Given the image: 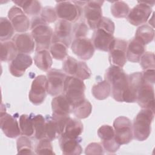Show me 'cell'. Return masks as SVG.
<instances>
[{
	"mask_svg": "<svg viewBox=\"0 0 155 155\" xmlns=\"http://www.w3.org/2000/svg\"><path fill=\"white\" fill-rule=\"evenodd\" d=\"M105 80L111 85L113 97L117 102L125 101L128 90V75L121 67L111 65L106 70Z\"/></svg>",
	"mask_w": 155,
	"mask_h": 155,
	"instance_id": "cell-1",
	"label": "cell"
},
{
	"mask_svg": "<svg viewBox=\"0 0 155 155\" xmlns=\"http://www.w3.org/2000/svg\"><path fill=\"white\" fill-rule=\"evenodd\" d=\"M31 35L35 42L36 51L47 50L51 44L52 28L41 16L32 18L30 24Z\"/></svg>",
	"mask_w": 155,
	"mask_h": 155,
	"instance_id": "cell-2",
	"label": "cell"
},
{
	"mask_svg": "<svg viewBox=\"0 0 155 155\" xmlns=\"http://www.w3.org/2000/svg\"><path fill=\"white\" fill-rule=\"evenodd\" d=\"M154 116V111L147 108H142L137 113L132 125L133 136L135 139L143 141L149 137Z\"/></svg>",
	"mask_w": 155,
	"mask_h": 155,
	"instance_id": "cell-3",
	"label": "cell"
},
{
	"mask_svg": "<svg viewBox=\"0 0 155 155\" xmlns=\"http://www.w3.org/2000/svg\"><path fill=\"white\" fill-rule=\"evenodd\" d=\"M87 1H58L55 7L57 16L70 23L79 19Z\"/></svg>",
	"mask_w": 155,
	"mask_h": 155,
	"instance_id": "cell-4",
	"label": "cell"
},
{
	"mask_svg": "<svg viewBox=\"0 0 155 155\" xmlns=\"http://www.w3.org/2000/svg\"><path fill=\"white\" fill-rule=\"evenodd\" d=\"M85 85L82 80L72 76H67L64 85L63 94L72 107L85 99Z\"/></svg>",
	"mask_w": 155,
	"mask_h": 155,
	"instance_id": "cell-5",
	"label": "cell"
},
{
	"mask_svg": "<svg viewBox=\"0 0 155 155\" xmlns=\"http://www.w3.org/2000/svg\"><path fill=\"white\" fill-rule=\"evenodd\" d=\"M114 137L120 145L130 143L133 137L132 123L130 119L125 116H119L113 122Z\"/></svg>",
	"mask_w": 155,
	"mask_h": 155,
	"instance_id": "cell-6",
	"label": "cell"
},
{
	"mask_svg": "<svg viewBox=\"0 0 155 155\" xmlns=\"http://www.w3.org/2000/svg\"><path fill=\"white\" fill-rule=\"evenodd\" d=\"M138 3L130 10L127 16L128 22L134 26L143 25L148 21L152 13L151 7L154 5V1H138Z\"/></svg>",
	"mask_w": 155,
	"mask_h": 155,
	"instance_id": "cell-7",
	"label": "cell"
},
{
	"mask_svg": "<svg viewBox=\"0 0 155 155\" xmlns=\"http://www.w3.org/2000/svg\"><path fill=\"white\" fill-rule=\"evenodd\" d=\"M128 42L124 39L114 38L109 47L108 59L111 65L122 68L127 62Z\"/></svg>",
	"mask_w": 155,
	"mask_h": 155,
	"instance_id": "cell-8",
	"label": "cell"
},
{
	"mask_svg": "<svg viewBox=\"0 0 155 155\" xmlns=\"http://www.w3.org/2000/svg\"><path fill=\"white\" fill-rule=\"evenodd\" d=\"M104 2V1H88L84 7V17L88 27L91 30H94L97 28L103 17L101 7Z\"/></svg>",
	"mask_w": 155,
	"mask_h": 155,
	"instance_id": "cell-9",
	"label": "cell"
},
{
	"mask_svg": "<svg viewBox=\"0 0 155 155\" xmlns=\"http://www.w3.org/2000/svg\"><path fill=\"white\" fill-rule=\"evenodd\" d=\"M47 93V78L44 75L36 76L32 82L28 94L30 101L35 105H39L44 101Z\"/></svg>",
	"mask_w": 155,
	"mask_h": 155,
	"instance_id": "cell-10",
	"label": "cell"
},
{
	"mask_svg": "<svg viewBox=\"0 0 155 155\" xmlns=\"http://www.w3.org/2000/svg\"><path fill=\"white\" fill-rule=\"evenodd\" d=\"M66 77V74L61 70L51 68L47 71V93L53 96H58L63 93Z\"/></svg>",
	"mask_w": 155,
	"mask_h": 155,
	"instance_id": "cell-11",
	"label": "cell"
},
{
	"mask_svg": "<svg viewBox=\"0 0 155 155\" xmlns=\"http://www.w3.org/2000/svg\"><path fill=\"white\" fill-rule=\"evenodd\" d=\"M136 102L142 108L154 111V91L152 84L142 80L137 91Z\"/></svg>",
	"mask_w": 155,
	"mask_h": 155,
	"instance_id": "cell-12",
	"label": "cell"
},
{
	"mask_svg": "<svg viewBox=\"0 0 155 155\" xmlns=\"http://www.w3.org/2000/svg\"><path fill=\"white\" fill-rule=\"evenodd\" d=\"M73 53L82 60H88L94 54L95 48L92 41L86 37L74 39L71 44Z\"/></svg>",
	"mask_w": 155,
	"mask_h": 155,
	"instance_id": "cell-13",
	"label": "cell"
},
{
	"mask_svg": "<svg viewBox=\"0 0 155 155\" xmlns=\"http://www.w3.org/2000/svg\"><path fill=\"white\" fill-rule=\"evenodd\" d=\"M8 18L15 30L19 33L27 31L30 28V22L23 10L17 5L10 8L8 12Z\"/></svg>",
	"mask_w": 155,
	"mask_h": 155,
	"instance_id": "cell-14",
	"label": "cell"
},
{
	"mask_svg": "<svg viewBox=\"0 0 155 155\" xmlns=\"http://www.w3.org/2000/svg\"><path fill=\"white\" fill-rule=\"evenodd\" d=\"M97 135L101 140L102 145L105 150L110 153L116 152L120 145L114 137L113 127L109 125H104L97 130Z\"/></svg>",
	"mask_w": 155,
	"mask_h": 155,
	"instance_id": "cell-15",
	"label": "cell"
},
{
	"mask_svg": "<svg viewBox=\"0 0 155 155\" xmlns=\"http://www.w3.org/2000/svg\"><path fill=\"white\" fill-rule=\"evenodd\" d=\"M72 34L71 23L60 19L55 24L51 42H60L68 47L71 44Z\"/></svg>",
	"mask_w": 155,
	"mask_h": 155,
	"instance_id": "cell-16",
	"label": "cell"
},
{
	"mask_svg": "<svg viewBox=\"0 0 155 155\" xmlns=\"http://www.w3.org/2000/svg\"><path fill=\"white\" fill-rule=\"evenodd\" d=\"M113 34L105 28L97 27L92 36V42L94 48L100 51H108L109 47L114 39Z\"/></svg>",
	"mask_w": 155,
	"mask_h": 155,
	"instance_id": "cell-17",
	"label": "cell"
},
{
	"mask_svg": "<svg viewBox=\"0 0 155 155\" xmlns=\"http://www.w3.org/2000/svg\"><path fill=\"white\" fill-rule=\"evenodd\" d=\"M0 126L4 134L9 138H15L21 134L17 120L5 111L1 112Z\"/></svg>",
	"mask_w": 155,
	"mask_h": 155,
	"instance_id": "cell-18",
	"label": "cell"
},
{
	"mask_svg": "<svg viewBox=\"0 0 155 155\" xmlns=\"http://www.w3.org/2000/svg\"><path fill=\"white\" fill-rule=\"evenodd\" d=\"M33 59L28 54L19 53L9 65L10 73L16 77L23 76L26 70L31 65Z\"/></svg>",
	"mask_w": 155,
	"mask_h": 155,
	"instance_id": "cell-19",
	"label": "cell"
},
{
	"mask_svg": "<svg viewBox=\"0 0 155 155\" xmlns=\"http://www.w3.org/2000/svg\"><path fill=\"white\" fill-rule=\"evenodd\" d=\"M52 116L68 117L72 105L64 94L56 96L51 101Z\"/></svg>",
	"mask_w": 155,
	"mask_h": 155,
	"instance_id": "cell-20",
	"label": "cell"
},
{
	"mask_svg": "<svg viewBox=\"0 0 155 155\" xmlns=\"http://www.w3.org/2000/svg\"><path fill=\"white\" fill-rule=\"evenodd\" d=\"M19 53L24 54L31 53L35 48V42L31 34L22 33L15 35L12 38Z\"/></svg>",
	"mask_w": 155,
	"mask_h": 155,
	"instance_id": "cell-21",
	"label": "cell"
},
{
	"mask_svg": "<svg viewBox=\"0 0 155 155\" xmlns=\"http://www.w3.org/2000/svg\"><path fill=\"white\" fill-rule=\"evenodd\" d=\"M59 139V146L62 154L65 155H79L82 153V148L79 138H73L61 134Z\"/></svg>",
	"mask_w": 155,
	"mask_h": 155,
	"instance_id": "cell-22",
	"label": "cell"
},
{
	"mask_svg": "<svg viewBox=\"0 0 155 155\" xmlns=\"http://www.w3.org/2000/svg\"><path fill=\"white\" fill-rule=\"evenodd\" d=\"M145 45L137 39L134 38L128 43L127 59L131 62H138L145 53Z\"/></svg>",
	"mask_w": 155,
	"mask_h": 155,
	"instance_id": "cell-23",
	"label": "cell"
},
{
	"mask_svg": "<svg viewBox=\"0 0 155 155\" xmlns=\"http://www.w3.org/2000/svg\"><path fill=\"white\" fill-rule=\"evenodd\" d=\"M128 90L124 102L132 103L136 102L137 91L143 78L141 72H135L128 75Z\"/></svg>",
	"mask_w": 155,
	"mask_h": 155,
	"instance_id": "cell-24",
	"label": "cell"
},
{
	"mask_svg": "<svg viewBox=\"0 0 155 155\" xmlns=\"http://www.w3.org/2000/svg\"><path fill=\"white\" fill-rule=\"evenodd\" d=\"M16 5L20 7L23 12L31 16L39 15L42 10L41 4L36 0H16L13 1Z\"/></svg>",
	"mask_w": 155,
	"mask_h": 155,
	"instance_id": "cell-25",
	"label": "cell"
},
{
	"mask_svg": "<svg viewBox=\"0 0 155 155\" xmlns=\"http://www.w3.org/2000/svg\"><path fill=\"white\" fill-rule=\"evenodd\" d=\"M35 64L40 70L45 71H48L53 63L50 53L47 50L36 51L34 56Z\"/></svg>",
	"mask_w": 155,
	"mask_h": 155,
	"instance_id": "cell-26",
	"label": "cell"
},
{
	"mask_svg": "<svg viewBox=\"0 0 155 155\" xmlns=\"http://www.w3.org/2000/svg\"><path fill=\"white\" fill-rule=\"evenodd\" d=\"M83 124L80 120L70 117L62 134L73 138H79V136L83 132Z\"/></svg>",
	"mask_w": 155,
	"mask_h": 155,
	"instance_id": "cell-27",
	"label": "cell"
},
{
	"mask_svg": "<svg viewBox=\"0 0 155 155\" xmlns=\"http://www.w3.org/2000/svg\"><path fill=\"white\" fill-rule=\"evenodd\" d=\"M18 50L13 41L1 42V61H12L16 56Z\"/></svg>",
	"mask_w": 155,
	"mask_h": 155,
	"instance_id": "cell-28",
	"label": "cell"
},
{
	"mask_svg": "<svg viewBox=\"0 0 155 155\" xmlns=\"http://www.w3.org/2000/svg\"><path fill=\"white\" fill-rule=\"evenodd\" d=\"M111 91V85L106 80L98 82L93 86L91 89L93 96L98 100L105 99L110 96Z\"/></svg>",
	"mask_w": 155,
	"mask_h": 155,
	"instance_id": "cell-29",
	"label": "cell"
},
{
	"mask_svg": "<svg viewBox=\"0 0 155 155\" xmlns=\"http://www.w3.org/2000/svg\"><path fill=\"white\" fill-rule=\"evenodd\" d=\"M154 36V28L148 25L143 24L138 27L136 31L134 38L139 40L145 45L153 40Z\"/></svg>",
	"mask_w": 155,
	"mask_h": 155,
	"instance_id": "cell-30",
	"label": "cell"
},
{
	"mask_svg": "<svg viewBox=\"0 0 155 155\" xmlns=\"http://www.w3.org/2000/svg\"><path fill=\"white\" fill-rule=\"evenodd\" d=\"M33 127L34 136L38 139H45V129H46V119L41 114H36L31 116Z\"/></svg>",
	"mask_w": 155,
	"mask_h": 155,
	"instance_id": "cell-31",
	"label": "cell"
},
{
	"mask_svg": "<svg viewBox=\"0 0 155 155\" xmlns=\"http://www.w3.org/2000/svg\"><path fill=\"white\" fill-rule=\"evenodd\" d=\"M74 115L78 119H85L88 117L92 111V105L86 99L72 107Z\"/></svg>",
	"mask_w": 155,
	"mask_h": 155,
	"instance_id": "cell-32",
	"label": "cell"
},
{
	"mask_svg": "<svg viewBox=\"0 0 155 155\" xmlns=\"http://www.w3.org/2000/svg\"><path fill=\"white\" fill-rule=\"evenodd\" d=\"M19 125L21 131V134L31 137L34 134L35 130L31 115L22 114L19 117Z\"/></svg>",
	"mask_w": 155,
	"mask_h": 155,
	"instance_id": "cell-33",
	"label": "cell"
},
{
	"mask_svg": "<svg viewBox=\"0 0 155 155\" xmlns=\"http://www.w3.org/2000/svg\"><path fill=\"white\" fill-rule=\"evenodd\" d=\"M14 28L9 19L7 18H0V41L1 42L7 41L14 34Z\"/></svg>",
	"mask_w": 155,
	"mask_h": 155,
	"instance_id": "cell-34",
	"label": "cell"
},
{
	"mask_svg": "<svg viewBox=\"0 0 155 155\" xmlns=\"http://www.w3.org/2000/svg\"><path fill=\"white\" fill-rule=\"evenodd\" d=\"M68 47L60 42H52L50 47V52L51 56L59 61L64 60L68 53Z\"/></svg>",
	"mask_w": 155,
	"mask_h": 155,
	"instance_id": "cell-35",
	"label": "cell"
},
{
	"mask_svg": "<svg viewBox=\"0 0 155 155\" xmlns=\"http://www.w3.org/2000/svg\"><path fill=\"white\" fill-rule=\"evenodd\" d=\"M130 11V7L124 1H114L111 5V13L116 18H124L127 17Z\"/></svg>",
	"mask_w": 155,
	"mask_h": 155,
	"instance_id": "cell-36",
	"label": "cell"
},
{
	"mask_svg": "<svg viewBox=\"0 0 155 155\" xmlns=\"http://www.w3.org/2000/svg\"><path fill=\"white\" fill-rule=\"evenodd\" d=\"M16 147L18 154H33V147L31 140L28 136H22L19 137L16 141Z\"/></svg>",
	"mask_w": 155,
	"mask_h": 155,
	"instance_id": "cell-37",
	"label": "cell"
},
{
	"mask_svg": "<svg viewBox=\"0 0 155 155\" xmlns=\"http://www.w3.org/2000/svg\"><path fill=\"white\" fill-rule=\"evenodd\" d=\"M79 65V61H77L75 58L67 56V58L64 60L62 64V69L65 74L68 76H76L78 71Z\"/></svg>",
	"mask_w": 155,
	"mask_h": 155,
	"instance_id": "cell-38",
	"label": "cell"
},
{
	"mask_svg": "<svg viewBox=\"0 0 155 155\" xmlns=\"http://www.w3.org/2000/svg\"><path fill=\"white\" fill-rule=\"evenodd\" d=\"M46 119V129H45V139L52 141L54 140L58 135L56 124L52 117L47 116Z\"/></svg>",
	"mask_w": 155,
	"mask_h": 155,
	"instance_id": "cell-39",
	"label": "cell"
},
{
	"mask_svg": "<svg viewBox=\"0 0 155 155\" xmlns=\"http://www.w3.org/2000/svg\"><path fill=\"white\" fill-rule=\"evenodd\" d=\"M35 153L37 154H54L51 141L47 139H42L35 146Z\"/></svg>",
	"mask_w": 155,
	"mask_h": 155,
	"instance_id": "cell-40",
	"label": "cell"
},
{
	"mask_svg": "<svg viewBox=\"0 0 155 155\" xmlns=\"http://www.w3.org/2000/svg\"><path fill=\"white\" fill-rule=\"evenodd\" d=\"M139 62L143 70L154 69L155 61L154 53L150 51L144 53L141 56Z\"/></svg>",
	"mask_w": 155,
	"mask_h": 155,
	"instance_id": "cell-41",
	"label": "cell"
},
{
	"mask_svg": "<svg viewBox=\"0 0 155 155\" xmlns=\"http://www.w3.org/2000/svg\"><path fill=\"white\" fill-rule=\"evenodd\" d=\"M89 27L87 24L84 21H81L76 23L73 28V34L75 39L79 38H85L88 33Z\"/></svg>",
	"mask_w": 155,
	"mask_h": 155,
	"instance_id": "cell-42",
	"label": "cell"
},
{
	"mask_svg": "<svg viewBox=\"0 0 155 155\" xmlns=\"http://www.w3.org/2000/svg\"><path fill=\"white\" fill-rule=\"evenodd\" d=\"M41 17L48 24L54 22L58 18L55 8L50 6H46L42 8Z\"/></svg>",
	"mask_w": 155,
	"mask_h": 155,
	"instance_id": "cell-43",
	"label": "cell"
},
{
	"mask_svg": "<svg viewBox=\"0 0 155 155\" xmlns=\"http://www.w3.org/2000/svg\"><path fill=\"white\" fill-rule=\"evenodd\" d=\"M86 154H103L104 153V148L99 143L93 142L90 143L86 147L85 150Z\"/></svg>",
	"mask_w": 155,
	"mask_h": 155,
	"instance_id": "cell-44",
	"label": "cell"
},
{
	"mask_svg": "<svg viewBox=\"0 0 155 155\" xmlns=\"http://www.w3.org/2000/svg\"><path fill=\"white\" fill-rule=\"evenodd\" d=\"M142 78L144 81L151 84H154L155 82V70L150 69L143 70L142 73Z\"/></svg>",
	"mask_w": 155,
	"mask_h": 155,
	"instance_id": "cell-45",
	"label": "cell"
}]
</instances>
